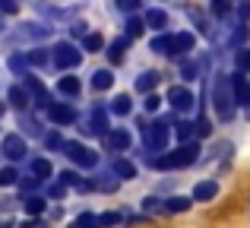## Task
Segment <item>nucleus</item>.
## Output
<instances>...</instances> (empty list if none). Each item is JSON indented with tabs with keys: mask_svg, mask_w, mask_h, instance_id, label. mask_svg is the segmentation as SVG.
<instances>
[{
	"mask_svg": "<svg viewBox=\"0 0 250 228\" xmlns=\"http://www.w3.org/2000/svg\"><path fill=\"white\" fill-rule=\"evenodd\" d=\"M212 193H215V184H203V187H196V190H193V197L196 200H206V197H212Z\"/></svg>",
	"mask_w": 250,
	"mask_h": 228,
	"instance_id": "f257e3e1",
	"label": "nucleus"
}]
</instances>
